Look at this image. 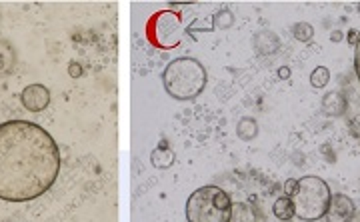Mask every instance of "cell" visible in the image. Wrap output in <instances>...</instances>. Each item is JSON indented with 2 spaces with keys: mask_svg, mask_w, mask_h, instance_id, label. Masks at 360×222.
<instances>
[{
  "mask_svg": "<svg viewBox=\"0 0 360 222\" xmlns=\"http://www.w3.org/2000/svg\"><path fill=\"white\" fill-rule=\"evenodd\" d=\"M357 40H359V35H354V33H348V42L357 44Z\"/></svg>",
  "mask_w": 360,
  "mask_h": 222,
  "instance_id": "cell-22",
  "label": "cell"
},
{
  "mask_svg": "<svg viewBox=\"0 0 360 222\" xmlns=\"http://www.w3.org/2000/svg\"><path fill=\"white\" fill-rule=\"evenodd\" d=\"M292 35H294V38L299 42H308V40H312V37H314V28L308 22H296L292 26Z\"/></svg>",
  "mask_w": 360,
  "mask_h": 222,
  "instance_id": "cell-17",
  "label": "cell"
},
{
  "mask_svg": "<svg viewBox=\"0 0 360 222\" xmlns=\"http://www.w3.org/2000/svg\"><path fill=\"white\" fill-rule=\"evenodd\" d=\"M342 94H344V120L346 127L352 132V136L360 142V86L354 80V76L346 78L342 84Z\"/></svg>",
  "mask_w": 360,
  "mask_h": 222,
  "instance_id": "cell-7",
  "label": "cell"
},
{
  "mask_svg": "<svg viewBox=\"0 0 360 222\" xmlns=\"http://www.w3.org/2000/svg\"><path fill=\"white\" fill-rule=\"evenodd\" d=\"M256 134H258V122H256L254 118L245 116V118L238 120V124H236V136H238L240 140L250 142V140L256 138Z\"/></svg>",
  "mask_w": 360,
  "mask_h": 222,
  "instance_id": "cell-14",
  "label": "cell"
},
{
  "mask_svg": "<svg viewBox=\"0 0 360 222\" xmlns=\"http://www.w3.org/2000/svg\"><path fill=\"white\" fill-rule=\"evenodd\" d=\"M212 26H214V30H228V28H232L234 26V15H232V10H228V8L218 10L212 17Z\"/></svg>",
  "mask_w": 360,
  "mask_h": 222,
  "instance_id": "cell-15",
  "label": "cell"
},
{
  "mask_svg": "<svg viewBox=\"0 0 360 222\" xmlns=\"http://www.w3.org/2000/svg\"><path fill=\"white\" fill-rule=\"evenodd\" d=\"M272 214H274L276 221L281 222L292 221V216H294V206H292L290 196H285V194L276 196L274 203H272Z\"/></svg>",
  "mask_w": 360,
  "mask_h": 222,
  "instance_id": "cell-12",
  "label": "cell"
},
{
  "mask_svg": "<svg viewBox=\"0 0 360 222\" xmlns=\"http://www.w3.org/2000/svg\"><path fill=\"white\" fill-rule=\"evenodd\" d=\"M354 214H357V206L352 203V198L339 192V194H332L324 219L326 222H352Z\"/></svg>",
  "mask_w": 360,
  "mask_h": 222,
  "instance_id": "cell-8",
  "label": "cell"
},
{
  "mask_svg": "<svg viewBox=\"0 0 360 222\" xmlns=\"http://www.w3.org/2000/svg\"><path fill=\"white\" fill-rule=\"evenodd\" d=\"M330 82V71L326 68V66H316L312 74H310V84L314 86V89H324L326 84Z\"/></svg>",
  "mask_w": 360,
  "mask_h": 222,
  "instance_id": "cell-16",
  "label": "cell"
},
{
  "mask_svg": "<svg viewBox=\"0 0 360 222\" xmlns=\"http://www.w3.org/2000/svg\"><path fill=\"white\" fill-rule=\"evenodd\" d=\"M209 82L207 68L202 62L190 56L174 58L162 73V84L167 94L174 100H192L205 93Z\"/></svg>",
  "mask_w": 360,
  "mask_h": 222,
  "instance_id": "cell-3",
  "label": "cell"
},
{
  "mask_svg": "<svg viewBox=\"0 0 360 222\" xmlns=\"http://www.w3.org/2000/svg\"><path fill=\"white\" fill-rule=\"evenodd\" d=\"M352 76L354 80L359 82L360 86V33H359V40L354 44V68H352Z\"/></svg>",
  "mask_w": 360,
  "mask_h": 222,
  "instance_id": "cell-18",
  "label": "cell"
},
{
  "mask_svg": "<svg viewBox=\"0 0 360 222\" xmlns=\"http://www.w3.org/2000/svg\"><path fill=\"white\" fill-rule=\"evenodd\" d=\"M232 203L228 192L220 185H207L196 188L187 201L189 222H228Z\"/></svg>",
  "mask_w": 360,
  "mask_h": 222,
  "instance_id": "cell-4",
  "label": "cell"
},
{
  "mask_svg": "<svg viewBox=\"0 0 360 222\" xmlns=\"http://www.w3.org/2000/svg\"><path fill=\"white\" fill-rule=\"evenodd\" d=\"M55 138L30 120L0 124V201L30 203L50 190L60 174Z\"/></svg>",
  "mask_w": 360,
  "mask_h": 222,
  "instance_id": "cell-1",
  "label": "cell"
},
{
  "mask_svg": "<svg viewBox=\"0 0 360 222\" xmlns=\"http://www.w3.org/2000/svg\"><path fill=\"white\" fill-rule=\"evenodd\" d=\"M296 183H299L296 178H288V181L285 183V186H283V188H285V190H283V194H285V196H292V194H294V190H296Z\"/></svg>",
  "mask_w": 360,
  "mask_h": 222,
  "instance_id": "cell-19",
  "label": "cell"
},
{
  "mask_svg": "<svg viewBox=\"0 0 360 222\" xmlns=\"http://www.w3.org/2000/svg\"><path fill=\"white\" fill-rule=\"evenodd\" d=\"M68 74H70V78H78V76L82 74L80 64H78V62H70V64H68Z\"/></svg>",
  "mask_w": 360,
  "mask_h": 222,
  "instance_id": "cell-20",
  "label": "cell"
},
{
  "mask_svg": "<svg viewBox=\"0 0 360 222\" xmlns=\"http://www.w3.org/2000/svg\"><path fill=\"white\" fill-rule=\"evenodd\" d=\"M222 186L230 196L232 210L228 222H281L272 214V203L276 198V186L268 185L258 174H232Z\"/></svg>",
  "mask_w": 360,
  "mask_h": 222,
  "instance_id": "cell-2",
  "label": "cell"
},
{
  "mask_svg": "<svg viewBox=\"0 0 360 222\" xmlns=\"http://www.w3.org/2000/svg\"><path fill=\"white\" fill-rule=\"evenodd\" d=\"M332 198L330 186L321 176H303L296 183V190L290 196L294 206V216L304 222H314L324 219L328 204Z\"/></svg>",
  "mask_w": 360,
  "mask_h": 222,
  "instance_id": "cell-5",
  "label": "cell"
},
{
  "mask_svg": "<svg viewBox=\"0 0 360 222\" xmlns=\"http://www.w3.org/2000/svg\"><path fill=\"white\" fill-rule=\"evenodd\" d=\"M151 163L152 167L160 168V170L171 168L172 165H174V152H172V148L169 147L167 142L158 145V147L151 152Z\"/></svg>",
  "mask_w": 360,
  "mask_h": 222,
  "instance_id": "cell-11",
  "label": "cell"
},
{
  "mask_svg": "<svg viewBox=\"0 0 360 222\" xmlns=\"http://www.w3.org/2000/svg\"><path fill=\"white\" fill-rule=\"evenodd\" d=\"M146 37L156 48H162V50L176 48L184 37L182 17L174 10L156 12L146 24Z\"/></svg>",
  "mask_w": 360,
  "mask_h": 222,
  "instance_id": "cell-6",
  "label": "cell"
},
{
  "mask_svg": "<svg viewBox=\"0 0 360 222\" xmlns=\"http://www.w3.org/2000/svg\"><path fill=\"white\" fill-rule=\"evenodd\" d=\"M20 102L28 112H42L50 104V91L44 84H28L20 93Z\"/></svg>",
  "mask_w": 360,
  "mask_h": 222,
  "instance_id": "cell-9",
  "label": "cell"
},
{
  "mask_svg": "<svg viewBox=\"0 0 360 222\" xmlns=\"http://www.w3.org/2000/svg\"><path fill=\"white\" fill-rule=\"evenodd\" d=\"M17 66V50L15 46L6 40L0 38V76H8Z\"/></svg>",
  "mask_w": 360,
  "mask_h": 222,
  "instance_id": "cell-10",
  "label": "cell"
},
{
  "mask_svg": "<svg viewBox=\"0 0 360 222\" xmlns=\"http://www.w3.org/2000/svg\"><path fill=\"white\" fill-rule=\"evenodd\" d=\"M278 76H281L283 80L290 78V68H288V66H281V68H278Z\"/></svg>",
  "mask_w": 360,
  "mask_h": 222,
  "instance_id": "cell-21",
  "label": "cell"
},
{
  "mask_svg": "<svg viewBox=\"0 0 360 222\" xmlns=\"http://www.w3.org/2000/svg\"><path fill=\"white\" fill-rule=\"evenodd\" d=\"M323 111L328 116H341L344 114V94L328 93L323 100Z\"/></svg>",
  "mask_w": 360,
  "mask_h": 222,
  "instance_id": "cell-13",
  "label": "cell"
}]
</instances>
